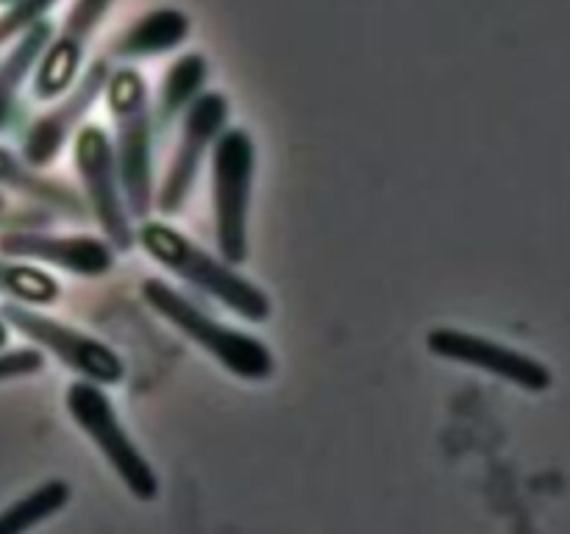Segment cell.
Wrapping results in <instances>:
<instances>
[{
    "label": "cell",
    "mask_w": 570,
    "mask_h": 534,
    "mask_svg": "<svg viewBox=\"0 0 570 534\" xmlns=\"http://www.w3.org/2000/svg\"><path fill=\"white\" fill-rule=\"evenodd\" d=\"M67 501H70V484L61 482V478H50L0 512V534L28 532L37 523L48 521L56 512L65 510Z\"/></svg>",
    "instance_id": "obj_16"
},
{
    "label": "cell",
    "mask_w": 570,
    "mask_h": 534,
    "mask_svg": "<svg viewBox=\"0 0 570 534\" xmlns=\"http://www.w3.org/2000/svg\"><path fill=\"white\" fill-rule=\"evenodd\" d=\"M0 3H14V0H0Z\"/></svg>",
    "instance_id": "obj_22"
},
{
    "label": "cell",
    "mask_w": 570,
    "mask_h": 534,
    "mask_svg": "<svg viewBox=\"0 0 570 534\" xmlns=\"http://www.w3.org/2000/svg\"><path fill=\"white\" fill-rule=\"evenodd\" d=\"M0 209H3V195H0Z\"/></svg>",
    "instance_id": "obj_23"
},
{
    "label": "cell",
    "mask_w": 570,
    "mask_h": 534,
    "mask_svg": "<svg viewBox=\"0 0 570 534\" xmlns=\"http://www.w3.org/2000/svg\"><path fill=\"white\" fill-rule=\"evenodd\" d=\"M115 0H76L67 14L59 39L45 48V59L39 61L37 78H33V95L39 100H53L76 81L81 70L83 48L92 37L100 17L111 9Z\"/></svg>",
    "instance_id": "obj_11"
},
{
    "label": "cell",
    "mask_w": 570,
    "mask_h": 534,
    "mask_svg": "<svg viewBox=\"0 0 570 534\" xmlns=\"http://www.w3.org/2000/svg\"><path fill=\"white\" fill-rule=\"evenodd\" d=\"M0 317L9 326H14L22 337L37 343L39 348L50 350L61 365L76 370L78 376L89 378V382L120 384L122 376H126V365L117 356V350H111L100 339L87 337V334L67 326V323L45 317L39 312L26 309V306L11 304V300L0 306Z\"/></svg>",
    "instance_id": "obj_6"
},
{
    "label": "cell",
    "mask_w": 570,
    "mask_h": 534,
    "mask_svg": "<svg viewBox=\"0 0 570 534\" xmlns=\"http://www.w3.org/2000/svg\"><path fill=\"white\" fill-rule=\"evenodd\" d=\"M6 339H9V328H6V320L0 317V348L6 345Z\"/></svg>",
    "instance_id": "obj_21"
},
{
    "label": "cell",
    "mask_w": 570,
    "mask_h": 534,
    "mask_svg": "<svg viewBox=\"0 0 570 534\" xmlns=\"http://www.w3.org/2000/svg\"><path fill=\"white\" fill-rule=\"evenodd\" d=\"M426 345L440 359L479 367V370L493 373V376L518 384L523 389H546L551 384V373L540 362H534L532 356L493 343V339L479 337V334L440 326L429 332Z\"/></svg>",
    "instance_id": "obj_9"
},
{
    "label": "cell",
    "mask_w": 570,
    "mask_h": 534,
    "mask_svg": "<svg viewBox=\"0 0 570 534\" xmlns=\"http://www.w3.org/2000/svg\"><path fill=\"white\" fill-rule=\"evenodd\" d=\"M228 120V98L223 92H204L189 103L187 117H184L181 139L173 154L167 176L159 189V206L161 215H178L187 200L189 189H193L195 178H198L200 161L209 150L212 142H217L220 131L226 128Z\"/></svg>",
    "instance_id": "obj_8"
},
{
    "label": "cell",
    "mask_w": 570,
    "mask_h": 534,
    "mask_svg": "<svg viewBox=\"0 0 570 534\" xmlns=\"http://www.w3.org/2000/svg\"><path fill=\"white\" fill-rule=\"evenodd\" d=\"M189 33V17L178 9H156L139 17L115 44L117 59H145L178 48Z\"/></svg>",
    "instance_id": "obj_13"
},
{
    "label": "cell",
    "mask_w": 570,
    "mask_h": 534,
    "mask_svg": "<svg viewBox=\"0 0 570 534\" xmlns=\"http://www.w3.org/2000/svg\"><path fill=\"white\" fill-rule=\"evenodd\" d=\"M45 367L42 350L37 348H11L0 350V384L14 382V378L33 376Z\"/></svg>",
    "instance_id": "obj_20"
},
{
    "label": "cell",
    "mask_w": 570,
    "mask_h": 534,
    "mask_svg": "<svg viewBox=\"0 0 570 534\" xmlns=\"http://www.w3.org/2000/svg\"><path fill=\"white\" fill-rule=\"evenodd\" d=\"M206 83V59L200 53H187L167 70L159 92V117L170 122L184 106L193 103Z\"/></svg>",
    "instance_id": "obj_17"
},
{
    "label": "cell",
    "mask_w": 570,
    "mask_h": 534,
    "mask_svg": "<svg viewBox=\"0 0 570 534\" xmlns=\"http://www.w3.org/2000/svg\"><path fill=\"white\" fill-rule=\"evenodd\" d=\"M50 33L53 26L45 20L33 22L31 28H26L20 37V42L11 48V53L0 61V128L11 120V111H14L17 89L26 81L28 70L33 67V61L42 56V50L48 48Z\"/></svg>",
    "instance_id": "obj_15"
},
{
    "label": "cell",
    "mask_w": 570,
    "mask_h": 534,
    "mask_svg": "<svg viewBox=\"0 0 570 534\" xmlns=\"http://www.w3.org/2000/svg\"><path fill=\"white\" fill-rule=\"evenodd\" d=\"M0 187L14 189L37 204H48L53 209H61L65 215H83V206L78 195L67 184H56L50 178H42L33 172V167L26 159L11 154L9 148L0 145Z\"/></svg>",
    "instance_id": "obj_14"
},
{
    "label": "cell",
    "mask_w": 570,
    "mask_h": 534,
    "mask_svg": "<svg viewBox=\"0 0 570 534\" xmlns=\"http://www.w3.org/2000/svg\"><path fill=\"white\" fill-rule=\"evenodd\" d=\"M109 95L111 120L117 131V176L126 189V206L134 217H148L150 211V181H154V165H150V103L148 83L131 67H122L106 81Z\"/></svg>",
    "instance_id": "obj_3"
},
{
    "label": "cell",
    "mask_w": 570,
    "mask_h": 534,
    "mask_svg": "<svg viewBox=\"0 0 570 534\" xmlns=\"http://www.w3.org/2000/svg\"><path fill=\"white\" fill-rule=\"evenodd\" d=\"M256 150L248 131L232 128L217 139L212 156V206L215 237L228 265H243L248 256V206L254 187Z\"/></svg>",
    "instance_id": "obj_4"
},
{
    "label": "cell",
    "mask_w": 570,
    "mask_h": 534,
    "mask_svg": "<svg viewBox=\"0 0 570 534\" xmlns=\"http://www.w3.org/2000/svg\"><path fill=\"white\" fill-rule=\"evenodd\" d=\"M0 293L22 304H56L61 295L59 281L39 267L0 259Z\"/></svg>",
    "instance_id": "obj_18"
},
{
    "label": "cell",
    "mask_w": 570,
    "mask_h": 534,
    "mask_svg": "<svg viewBox=\"0 0 570 534\" xmlns=\"http://www.w3.org/2000/svg\"><path fill=\"white\" fill-rule=\"evenodd\" d=\"M65 400L76 426L92 439L95 448L104 454V459L120 476L128 493L139 501H154L159 495V478H156L150 462L139 454L126 428H122L109 395L89 382H72L67 387Z\"/></svg>",
    "instance_id": "obj_5"
},
{
    "label": "cell",
    "mask_w": 570,
    "mask_h": 534,
    "mask_svg": "<svg viewBox=\"0 0 570 534\" xmlns=\"http://www.w3.org/2000/svg\"><path fill=\"white\" fill-rule=\"evenodd\" d=\"M106 81H109V65H106V59L92 61L89 70L83 72L81 83L72 89L70 98L33 122L26 142H22V159H26L31 167L50 165V161L56 159V154L65 148L67 137L76 131L81 117L92 109L100 89H106Z\"/></svg>",
    "instance_id": "obj_12"
},
{
    "label": "cell",
    "mask_w": 570,
    "mask_h": 534,
    "mask_svg": "<svg viewBox=\"0 0 570 534\" xmlns=\"http://www.w3.org/2000/svg\"><path fill=\"white\" fill-rule=\"evenodd\" d=\"M142 298L156 315L165 317L187 339L198 343L212 359L220 362L234 376L245 378V382H265L276 370V362L265 343L215 320L161 278H145Z\"/></svg>",
    "instance_id": "obj_2"
},
{
    "label": "cell",
    "mask_w": 570,
    "mask_h": 534,
    "mask_svg": "<svg viewBox=\"0 0 570 534\" xmlns=\"http://www.w3.org/2000/svg\"><path fill=\"white\" fill-rule=\"evenodd\" d=\"M0 254L11 259H37L61 267L76 276H104L115 267V250L109 243L87 234H42V231H3Z\"/></svg>",
    "instance_id": "obj_10"
},
{
    "label": "cell",
    "mask_w": 570,
    "mask_h": 534,
    "mask_svg": "<svg viewBox=\"0 0 570 534\" xmlns=\"http://www.w3.org/2000/svg\"><path fill=\"white\" fill-rule=\"evenodd\" d=\"M137 239L150 259L159 261L181 281L198 287L200 293L217 298L245 320L265 323L271 317V298L256 284L232 270L228 261H217L176 228L165 226V222H142Z\"/></svg>",
    "instance_id": "obj_1"
},
{
    "label": "cell",
    "mask_w": 570,
    "mask_h": 534,
    "mask_svg": "<svg viewBox=\"0 0 570 534\" xmlns=\"http://www.w3.org/2000/svg\"><path fill=\"white\" fill-rule=\"evenodd\" d=\"M76 167L83 189H87L89 206H92L109 245L117 250H131L134 231L131 222H128V206L120 195L117 159L111 154L109 137L104 134V128L83 126L76 134Z\"/></svg>",
    "instance_id": "obj_7"
},
{
    "label": "cell",
    "mask_w": 570,
    "mask_h": 534,
    "mask_svg": "<svg viewBox=\"0 0 570 534\" xmlns=\"http://www.w3.org/2000/svg\"><path fill=\"white\" fill-rule=\"evenodd\" d=\"M53 6L56 0H14L11 9L0 14V44L42 20Z\"/></svg>",
    "instance_id": "obj_19"
}]
</instances>
